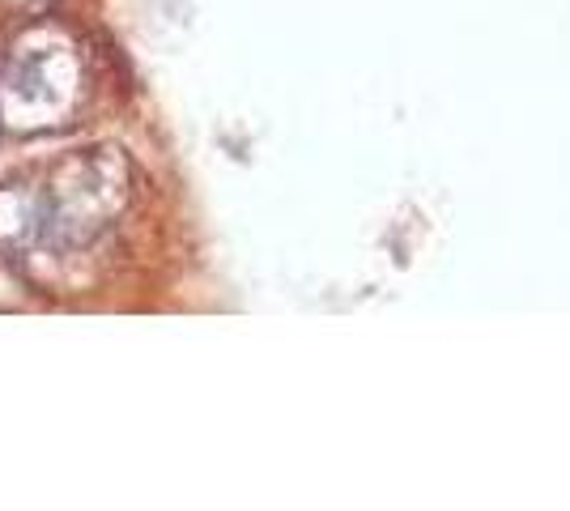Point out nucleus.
<instances>
[{
  "mask_svg": "<svg viewBox=\"0 0 570 511\" xmlns=\"http://www.w3.org/2000/svg\"><path fill=\"white\" fill-rule=\"evenodd\" d=\"M132 196V170L116 149H86L43 175L0 184V244L72 247L98 239Z\"/></svg>",
  "mask_w": 570,
  "mask_h": 511,
  "instance_id": "1",
  "label": "nucleus"
}]
</instances>
